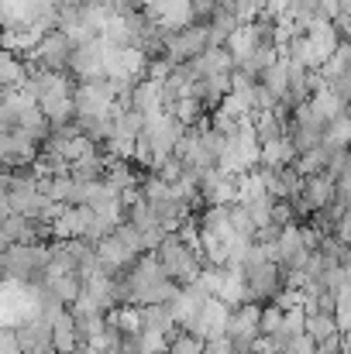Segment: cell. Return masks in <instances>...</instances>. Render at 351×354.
<instances>
[{
    "label": "cell",
    "mask_w": 351,
    "mask_h": 354,
    "mask_svg": "<svg viewBox=\"0 0 351 354\" xmlns=\"http://www.w3.org/2000/svg\"><path fill=\"white\" fill-rule=\"evenodd\" d=\"M117 90L107 76L100 80H76V118H114Z\"/></svg>",
    "instance_id": "cell-5"
},
{
    "label": "cell",
    "mask_w": 351,
    "mask_h": 354,
    "mask_svg": "<svg viewBox=\"0 0 351 354\" xmlns=\"http://www.w3.org/2000/svg\"><path fill=\"white\" fill-rule=\"evenodd\" d=\"M296 158H300V151H296V145L289 141V134L272 138V141H262V151H258V165H262V169L296 165Z\"/></svg>",
    "instance_id": "cell-14"
},
{
    "label": "cell",
    "mask_w": 351,
    "mask_h": 354,
    "mask_svg": "<svg viewBox=\"0 0 351 354\" xmlns=\"http://www.w3.org/2000/svg\"><path fill=\"white\" fill-rule=\"evenodd\" d=\"M52 344H55V351L59 354H69V351H76V348H83L80 320H76V313H73L69 306L55 313V324H52Z\"/></svg>",
    "instance_id": "cell-13"
},
{
    "label": "cell",
    "mask_w": 351,
    "mask_h": 354,
    "mask_svg": "<svg viewBox=\"0 0 351 354\" xmlns=\"http://www.w3.org/2000/svg\"><path fill=\"white\" fill-rule=\"evenodd\" d=\"M331 162H334V148L317 145V148H310V151H303L296 158V169L303 176H317V172H331Z\"/></svg>",
    "instance_id": "cell-16"
},
{
    "label": "cell",
    "mask_w": 351,
    "mask_h": 354,
    "mask_svg": "<svg viewBox=\"0 0 351 354\" xmlns=\"http://www.w3.org/2000/svg\"><path fill=\"white\" fill-rule=\"evenodd\" d=\"M317 7H321V14H324L327 21L345 17V0H317Z\"/></svg>",
    "instance_id": "cell-24"
},
{
    "label": "cell",
    "mask_w": 351,
    "mask_h": 354,
    "mask_svg": "<svg viewBox=\"0 0 351 354\" xmlns=\"http://www.w3.org/2000/svg\"><path fill=\"white\" fill-rule=\"evenodd\" d=\"M155 258L162 261L165 275H169L172 282H179V286L197 282V279H200V272H204V265H207L204 251L190 248L183 237L176 234V231H169V234L162 237V244L155 248Z\"/></svg>",
    "instance_id": "cell-2"
},
{
    "label": "cell",
    "mask_w": 351,
    "mask_h": 354,
    "mask_svg": "<svg viewBox=\"0 0 351 354\" xmlns=\"http://www.w3.org/2000/svg\"><path fill=\"white\" fill-rule=\"evenodd\" d=\"M0 354H24L14 324H3V330H0Z\"/></svg>",
    "instance_id": "cell-22"
},
{
    "label": "cell",
    "mask_w": 351,
    "mask_h": 354,
    "mask_svg": "<svg viewBox=\"0 0 351 354\" xmlns=\"http://www.w3.org/2000/svg\"><path fill=\"white\" fill-rule=\"evenodd\" d=\"M165 31H179V28H186V24H193V21H200L197 17V3L193 0H152L148 7H145Z\"/></svg>",
    "instance_id": "cell-12"
},
{
    "label": "cell",
    "mask_w": 351,
    "mask_h": 354,
    "mask_svg": "<svg viewBox=\"0 0 351 354\" xmlns=\"http://www.w3.org/2000/svg\"><path fill=\"white\" fill-rule=\"evenodd\" d=\"M234 241H237V234H234V227H231L228 203L207 207V210L200 214V244H204L207 265H228Z\"/></svg>",
    "instance_id": "cell-3"
},
{
    "label": "cell",
    "mask_w": 351,
    "mask_h": 354,
    "mask_svg": "<svg viewBox=\"0 0 351 354\" xmlns=\"http://www.w3.org/2000/svg\"><path fill=\"white\" fill-rule=\"evenodd\" d=\"M73 52H76V41H73L62 28H55V31H48V35H42V38L35 41V48L28 52V59H31L35 69L69 73V66H73Z\"/></svg>",
    "instance_id": "cell-6"
},
{
    "label": "cell",
    "mask_w": 351,
    "mask_h": 354,
    "mask_svg": "<svg viewBox=\"0 0 351 354\" xmlns=\"http://www.w3.org/2000/svg\"><path fill=\"white\" fill-rule=\"evenodd\" d=\"M38 155H42V145L35 138H28L21 127H0V158H3V169L35 165Z\"/></svg>",
    "instance_id": "cell-7"
},
{
    "label": "cell",
    "mask_w": 351,
    "mask_h": 354,
    "mask_svg": "<svg viewBox=\"0 0 351 354\" xmlns=\"http://www.w3.org/2000/svg\"><path fill=\"white\" fill-rule=\"evenodd\" d=\"M69 73L76 80H100V76H107V41L104 38H93V41L76 45Z\"/></svg>",
    "instance_id": "cell-11"
},
{
    "label": "cell",
    "mask_w": 351,
    "mask_h": 354,
    "mask_svg": "<svg viewBox=\"0 0 351 354\" xmlns=\"http://www.w3.org/2000/svg\"><path fill=\"white\" fill-rule=\"evenodd\" d=\"M228 7H234V14H237V21L241 24H251L255 17H262L265 14V7H269V0H224Z\"/></svg>",
    "instance_id": "cell-21"
},
{
    "label": "cell",
    "mask_w": 351,
    "mask_h": 354,
    "mask_svg": "<svg viewBox=\"0 0 351 354\" xmlns=\"http://www.w3.org/2000/svg\"><path fill=\"white\" fill-rule=\"evenodd\" d=\"M204 351H207V341L197 337V334L186 330V327H179V330L172 334V341H169V354H204Z\"/></svg>",
    "instance_id": "cell-19"
},
{
    "label": "cell",
    "mask_w": 351,
    "mask_h": 354,
    "mask_svg": "<svg viewBox=\"0 0 351 354\" xmlns=\"http://www.w3.org/2000/svg\"><path fill=\"white\" fill-rule=\"evenodd\" d=\"M334 234L351 244V203L345 207V210H341V221H338V231H334Z\"/></svg>",
    "instance_id": "cell-25"
},
{
    "label": "cell",
    "mask_w": 351,
    "mask_h": 354,
    "mask_svg": "<svg viewBox=\"0 0 351 354\" xmlns=\"http://www.w3.org/2000/svg\"><path fill=\"white\" fill-rule=\"evenodd\" d=\"M48 261H52V244H3L0 254L3 275L21 286H42L48 279Z\"/></svg>",
    "instance_id": "cell-1"
},
{
    "label": "cell",
    "mask_w": 351,
    "mask_h": 354,
    "mask_svg": "<svg viewBox=\"0 0 351 354\" xmlns=\"http://www.w3.org/2000/svg\"><path fill=\"white\" fill-rule=\"evenodd\" d=\"M307 334L317 344H324V341H331V337L341 334V324H338L334 313H307Z\"/></svg>",
    "instance_id": "cell-17"
},
{
    "label": "cell",
    "mask_w": 351,
    "mask_h": 354,
    "mask_svg": "<svg viewBox=\"0 0 351 354\" xmlns=\"http://www.w3.org/2000/svg\"><path fill=\"white\" fill-rule=\"evenodd\" d=\"M310 254H314V248H310V241H307L300 224H289V227L282 231V237L276 241V261H279L286 272H303L307 261H310Z\"/></svg>",
    "instance_id": "cell-9"
},
{
    "label": "cell",
    "mask_w": 351,
    "mask_h": 354,
    "mask_svg": "<svg viewBox=\"0 0 351 354\" xmlns=\"http://www.w3.org/2000/svg\"><path fill=\"white\" fill-rule=\"evenodd\" d=\"M324 145L334 148V151H348L351 148V111H345L341 118H334L331 124H327Z\"/></svg>",
    "instance_id": "cell-18"
},
{
    "label": "cell",
    "mask_w": 351,
    "mask_h": 354,
    "mask_svg": "<svg viewBox=\"0 0 351 354\" xmlns=\"http://www.w3.org/2000/svg\"><path fill=\"white\" fill-rule=\"evenodd\" d=\"M228 337H231L241 351L255 348V341L262 337V303L248 299V303L234 306L231 310V324H228Z\"/></svg>",
    "instance_id": "cell-8"
},
{
    "label": "cell",
    "mask_w": 351,
    "mask_h": 354,
    "mask_svg": "<svg viewBox=\"0 0 351 354\" xmlns=\"http://www.w3.org/2000/svg\"><path fill=\"white\" fill-rule=\"evenodd\" d=\"M282 324H286V310L276 299L272 303H262V334L265 337H276L282 330Z\"/></svg>",
    "instance_id": "cell-20"
},
{
    "label": "cell",
    "mask_w": 351,
    "mask_h": 354,
    "mask_svg": "<svg viewBox=\"0 0 351 354\" xmlns=\"http://www.w3.org/2000/svg\"><path fill=\"white\" fill-rule=\"evenodd\" d=\"M186 124L176 118L172 111H159V114H152V118L145 120V141H148V148H152V155H155V162L159 158H165V155H176V148H179V141L186 138ZM155 169V165H152Z\"/></svg>",
    "instance_id": "cell-4"
},
{
    "label": "cell",
    "mask_w": 351,
    "mask_h": 354,
    "mask_svg": "<svg viewBox=\"0 0 351 354\" xmlns=\"http://www.w3.org/2000/svg\"><path fill=\"white\" fill-rule=\"evenodd\" d=\"M231 303H224L221 296H210L207 299V306L197 313V320L186 327V330H193L197 337H204V341H214V337H224L228 334V324H231Z\"/></svg>",
    "instance_id": "cell-10"
},
{
    "label": "cell",
    "mask_w": 351,
    "mask_h": 354,
    "mask_svg": "<svg viewBox=\"0 0 351 354\" xmlns=\"http://www.w3.org/2000/svg\"><path fill=\"white\" fill-rule=\"evenodd\" d=\"M24 354H59V351H55V344H38V348H28Z\"/></svg>",
    "instance_id": "cell-26"
},
{
    "label": "cell",
    "mask_w": 351,
    "mask_h": 354,
    "mask_svg": "<svg viewBox=\"0 0 351 354\" xmlns=\"http://www.w3.org/2000/svg\"><path fill=\"white\" fill-rule=\"evenodd\" d=\"M204 354H241V348L234 344L228 334H224V337H214V341H207V351H204Z\"/></svg>",
    "instance_id": "cell-23"
},
{
    "label": "cell",
    "mask_w": 351,
    "mask_h": 354,
    "mask_svg": "<svg viewBox=\"0 0 351 354\" xmlns=\"http://www.w3.org/2000/svg\"><path fill=\"white\" fill-rule=\"evenodd\" d=\"M258 45H262V41H258L255 24H241L231 38H228V52L234 55V62H237V66H241V62H248V55H251Z\"/></svg>",
    "instance_id": "cell-15"
}]
</instances>
